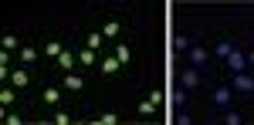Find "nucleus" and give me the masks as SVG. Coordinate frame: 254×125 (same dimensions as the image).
<instances>
[{
	"instance_id": "b1692460",
	"label": "nucleus",
	"mask_w": 254,
	"mask_h": 125,
	"mask_svg": "<svg viewBox=\"0 0 254 125\" xmlns=\"http://www.w3.org/2000/svg\"><path fill=\"white\" fill-rule=\"evenodd\" d=\"M190 102H193V95H190L187 88H176L173 91V105L176 108H190Z\"/></svg>"
},
{
	"instance_id": "6e6552de",
	"label": "nucleus",
	"mask_w": 254,
	"mask_h": 125,
	"mask_svg": "<svg viewBox=\"0 0 254 125\" xmlns=\"http://www.w3.org/2000/svg\"><path fill=\"white\" fill-rule=\"evenodd\" d=\"M64 98H68V95H64L61 84H44V88H41V105H44L48 112H51V108H61Z\"/></svg>"
},
{
	"instance_id": "f257e3e1",
	"label": "nucleus",
	"mask_w": 254,
	"mask_h": 125,
	"mask_svg": "<svg viewBox=\"0 0 254 125\" xmlns=\"http://www.w3.org/2000/svg\"><path fill=\"white\" fill-rule=\"evenodd\" d=\"M58 84L64 88L68 98H78V95H85V88H88V75L85 71H68V75H61Z\"/></svg>"
},
{
	"instance_id": "1a4fd4ad",
	"label": "nucleus",
	"mask_w": 254,
	"mask_h": 125,
	"mask_svg": "<svg viewBox=\"0 0 254 125\" xmlns=\"http://www.w3.org/2000/svg\"><path fill=\"white\" fill-rule=\"evenodd\" d=\"M55 68H58V75H68V71H81V64H78V51L68 44L64 51H61V58L55 61Z\"/></svg>"
},
{
	"instance_id": "ddd939ff",
	"label": "nucleus",
	"mask_w": 254,
	"mask_h": 125,
	"mask_svg": "<svg viewBox=\"0 0 254 125\" xmlns=\"http://www.w3.org/2000/svg\"><path fill=\"white\" fill-rule=\"evenodd\" d=\"M75 51H78V64H81V71H95V68H98V61H102V54H98V51L85 47V44H81V47H75Z\"/></svg>"
},
{
	"instance_id": "7ed1b4c3",
	"label": "nucleus",
	"mask_w": 254,
	"mask_h": 125,
	"mask_svg": "<svg viewBox=\"0 0 254 125\" xmlns=\"http://www.w3.org/2000/svg\"><path fill=\"white\" fill-rule=\"evenodd\" d=\"M122 71H126V68L119 64V58H116V54H112V47H109V51L102 54V61H98L95 75H98V78H102V82H112V78H119V75H122Z\"/></svg>"
},
{
	"instance_id": "0eeeda50",
	"label": "nucleus",
	"mask_w": 254,
	"mask_h": 125,
	"mask_svg": "<svg viewBox=\"0 0 254 125\" xmlns=\"http://www.w3.org/2000/svg\"><path fill=\"white\" fill-rule=\"evenodd\" d=\"M207 84V75L193 68V64H187V68H180V88H187V91H196V88H203Z\"/></svg>"
},
{
	"instance_id": "6ab92c4d",
	"label": "nucleus",
	"mask_w": 254,
	"mask_h": 125,
	"mask_svg": "<svg viewBox=\"0 0 254 125\" xmlns=\"http://www.w3.org/2000/svg\"><path fill=\"white\" fill-rule=\"evenodd\" d=\"M48 122H55V125H71V122H75V115H71L68 108H51V112H48Z\"/></svg>"
},
{
	"instance_id": "20e7f679",
	"label": "nucleus",
	"mask_w": 254,
	"mask_h": 125,
	"mask_svg": "<svg viewBox=\"0 0 254 125\" xmlns=\"http://www.w3.org/2000/svg\"><path fill=\"white\" fill-rule=\"evenodd\" d=\"M102 34H105V41H109V44L126 41V34H129V21H126V17H105Z\"/></svg>"
},
{
	"instance_id": "4be33fe9",
	"label": "nucleus",
	"mask_w": 254,
	"mask_h": 125,
	"mask_svg": "<svg viewBox=\"0 0 254 125\" xmlns=\"http://www.w3.org/2000/svg\"><path fill=\"white\" fill-rule=\"evenodd\" d=\"M92 125H119V112H98V115H92L88 119Z\"/></svg>"
},
{
	"instance_id": "393cba45",
	"label": "nucleus",
	"mask_w": 254,
	"mask_h": 125,
	"mask_svg": "<svg viewBox=\"0 0 254 125\" xmlns=\"http://www.w3.org/2000/svg\"><path fill=\"white\" fill-rule=\"evenodd\" d=\"M220 122H224V125H241V122H244V115H241L234 105H231L227 112H220Z\"/></svg>"
},
{
	"instance_id": "f3484780",
	"label": "nucleus",
	"mask_w": 254,
	"mask_h": 125,
	"mask_svg": "<svg viewBox=\"0 0 254 125\" xmlns=\"http://www.w3.org/2000/svg\"><path fill=\"white\" fill-rule=\"evenodd\" d=\"M85 47H92V51H98V54H105L112 44L105 41V34H102V31H88V34H85Z\"/></svg>"
},
{
	"instance_id": "39448f33",
	"label": "nucleus",
	"mask_w": 254,
	"mask_h": 125,
	"mask_svg": "<svg viewBox=\"0 0 254 125\" xmlns=\"http://www.w3.org/2000/svg\"><path fill=\"white\" fill-rule=\"evenodd\" d=\"M187 64H193V68H207V64H214V51L203 44V38L200 41H193V47H190V54H187Z\"/></svg>"
},
{
	"instance_id": "412c9836",
	"label": "nucleus",
	"mask_w": 254,
	"mask_h": 125,
	"mask_svg": "<svg viewBox=\"0 0 254 125\" xmlns=\"http://www.w3.org/2000/svg\"><path fill=\"white\" fill-rule=\"evenodd\" d=\"M0 47L14 54V51H20V47H24V41H20V38H17V34H14V31H7V34L0 38Z\"/></svg>"
},
{
	"instance_id": "a211bd4d",
	"label": "nucleus",
	"mask_w": 254,
	"mask_h": 125,
	"mask_svg": "<svg viewBox=\"0 0 254 125\" xmlns=\"http://www.w3.org/2000/svg\"><path fill=\"white\" fill-rule=\"evenodd\" d=\"M112 54L119 58L122 68H129V64H132V44H129V41H116V44H112Z\"/></svg>"
},
{
	"instance_id": "a878e982",
	"label": "nucleus",
	"mask_w": 254,
	"mask_h": 125,
	"mask_svg": "<svg viewBox=\"0 0 254 125\" xmlns=\"http://www.w3.org/2000/svg\"><path fill=\"white\" fill-rule=\"evenodd\" d=\"M136 112H139V115H146V119H149V115H156V112H159V105L153 102V98H142V102L136 105Z\"/></svg>"
},
{
	"instance_id": "aec40b11",
	"label": "nucleus",
	"mask_w": 254,
	"mask_h": 125,
	"mask_svg": "<svg viewBox=\"0 0 254 125\" xmlns=\"http://www.w3.org/2000/svg\"><path fill=\"white\" fill-rule=\"evenodd\" d=\"M231 54H234V44L231 41H217L214 44V61H227ZM220 68H224V64H220Z\"/></svg>"
},
{
	"instance_id": "2eb2a0df",
	"label": "nucleus",
	"mask_w": 254,
	"mask_h": 125,
	"mask_svg": "<svg viewBox=\"0 0 254 125\" xmlns=\"http://www.w3.org/2000/svg\"><path fill=\"white\" fill-rule=\"evenodd\" d=\"M20 88H14V84H0V108H17L20 102Z\"/></svg>"
},
{
	"instance_id": "9d476101",
	"label": "nucleus",
	"mask_w": 254,
	"mask_h": 125,
	"mask_svg": "<svg viewBox=\"0 0 254 125\" xmlns=\"http://www.w3.org/2000/svg\"><path fill=\"white\" fill-rule=\"evenodd\" d=\"M41 58H44V54L38 51V44H24V47L17 51V64H20V68H34Z\"/></svg>"
},
{
	"instance_id": "9b49d317",
	"label": "nucleus",
	"mask_w": 254,
	"mask_h": 125,
	"mask_svg": "<svg viewBox=\"0 0 254 125\" xmlns=\"http://www.w3.org/2000/svg\"><path fill=\"white\" fill-rule=\"evenodd\" d=\"M10 84H14V88H20V91L34 88V75H31V68H20V64H14V75H10Z\"/></svg>"
},
{
	"instance_id": "423d86ee",
	"label": "nucleus",
	"mask_w": 254,
	"mask_h": 125,
	"mask_svg": "<svg viewBox=\"0 0 254 125\" xmlns=\"http://www.w3.org/2000/svg\"><path fill=\"white\" fill-rule=\"evenodd\" d=\"M231 88H234V95H241V98L254 102V71H241V75H231Z\"/></svg>"
},
{
	"instance_id": "5701e85b",
	"label": "nucleus",
	"mask_w": 254,
	"mask_h": 125,
	"mask_svg": "<svg viewBox=\"0 0 254 125\" xmlns=\"http://www.w3.org/2000/svg\"><path fill=\"white\" fill-rule=\"evenodd\" d=\"M0 122H3V125H20V122H24V115H20L17 108H0Z\"/></svg>"
},
{
	"instance_id": "f8f14e48",
	"label": "nucleus",
	"mask_w": 254,
	"mask_h": 125,
	"mask_svg": "<svg viewBox=\"0 0 254 125\" xmlns=\"http://www.w3.org/2000/svg\"><path fill=\"white\" fill-rule=\"evenodd\" d=\"M224 68L231 71V75H241V71H251L248 68V51H241V47H234V54L224 61Z\"/></svg>"
},
{
	"instance_id": "f03ea898",
	"label": "nucleus",
	"mask_w": 254,
	"mask_h": 125,
	"mask_svg": "<svg viewBox=\"0 0 254 125\" xmlns=\"http://www.w3.org/2000/svg\"><path fill=\"white\" fill-rule=\"evenodd\" d=\"M234 88H231V82L227 84H214V88H210V108H214L217 115H220V112H227V108H231V105H234Z\"/></svg>"
},
{
	"instance_id": "bb28decb",
	"label": "nucleus",
	"mask_w": 254,
	"mask_h": 125,
	"mask_svg": "<svg viewBox=\"0 0 254 125\" xmlns=\"http://www.w3.org/2000/svg\"><path fill=\"white\" fill-rule=\"evenodd\" d=\"M248 68H251V71H254V47H251V51H248Z\"/></svg>"
},
{
	"instance_id": "4468645a",
	"label": "nucleus",
	"mask_w": 254,
	"mask_h": 125,
	"mask_svg": "<svg viewBox=\"0 0 254 125\" xmlns=\"http://www.w3.org/2000/svg\"><path fill=\"white\" fill-rule=\"evenodd\" d=\"M68 47V41H61V38H51V41H44V47H41V54H44V61H58L61 58V51Z\"/></svg>"
},
{
	"instance_id": "dca6fc26",
	"label": "nucleus",
	"mask_w": 254,
	"mask_h": 125,
	"mask_svg": "<svg viewBox=\"0 0 254 125\" xmlns=\"http://www.w3.org/2000/svg\"><path fill=\"white\" fill-rule=\"evenodd\" d=\"M193 41H200V38L187 34V31H180V34L173 38V51L180 54V58H187V54H190V47H193Z\"/></svg>"
}]
</instances>
